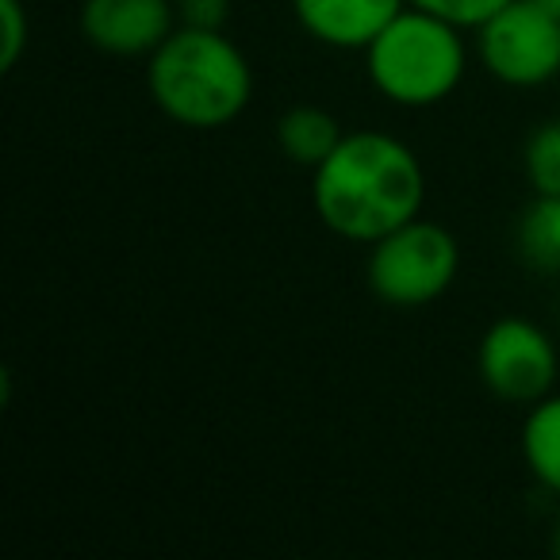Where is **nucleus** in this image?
Wrapping results in <instances>:
<instances>
[{"instance_id":"8","label":"nucleus","mask_w":560,"mask_h":560,"mask_svg":"<svg viewBox=\"0 0 560 560\" xmlns=\"http://www.w3.org/2000/svg\"><path fill=\"white\" fill-rule=\"evenodd\" d=\"M407 9V0H292V16L330 50H361Z\"/></svg>"},{"instance_id":"6","label":"nucleus","mask_w":560,"mask_h":560,"mask_svg":"<svg viewBox=\"0 0 560 560\" xmlns=\"http://www.w3.org/2000/svg\"><path fill=\"white\" fill-rule=\"evenodd\" d=\"M476 376L495 399L514 407H534L552 396L560 381V350L537 323L503 315L480 335Z\"/></svg>"},{"instance_id":"11","label":"nucleus","mask_w":560,"mask_h":560,"mask_svg":"<svg viewBox=\"0 0 560 560\" xmlns=\"http://www.w3.org/2000/svg\"><path fill=\"white\" fill-rule=\"evenodd\" d=\"M514 249L537 272H560V196H534L514 223Z\"/></svg>"},{"instance_id":"4","label":"nucleus","mask_w":560,"mask_h":560,"mask_svg":"<svg viewBox=\"0 0 560 560\" xmlns=\"http://www.w3.org/2000/svg\"><path fill=\"white\" fill-rule=\"evenodd\" d=\"M460 272V242L434 219H411L369 242L365 280L376 300L392 307H427L453 289Z\"/></svg>"},{"instance_id":"3","label":"nucleus","mask_w":560,"mask_h":560,"mask_svg":"<svg viewBox=\"0 0 560 560\" xmlns=\"http://www.w3.org/2000/svg\"><path fill=\"white\" fill-rule=\"evenodd\" d=\"M465 70V27L411 4L365 47L369 81L396 108H434L450 101Z\"/></svg>"},{"instance_id":"14","label":"nucleus","mask_w":560,"mask_h":560,"mask_svg":"<svg viewBox=\"0 0 560 560\" xmlns=\"http://www.w3.org/2000/svg\"><path fill=\"white\" fill-rule=\"evenodd\" d=\"M407 4L430 12V16L450 20V24L465 27V32H476L483 20H491L503 4H511V0H407Z\"/></svg>"},{"instance_id":"1","label":"nucleus","mask_w":560,"mask_h":560,"mask_svg":"<svg viewBox=\"0 0 560 560\" xmlns=\"http://www.w3.org/2000/svg\"><path fill=\"white\" fill-rule=\"evenodd\" d=\"M422 200V162L388 131H346L335 154L312 170L315 215L330 234L361 246L419 219Z\"/></svg>"},{"instance_id":"9","label":"nucleus","mask_w":560,"mask_h":560,"mask_svg":"<svg viewBox=\"0 0 560 560\" xmlns=\"http://www.w3.org/2000/svg\"><path fill=\"white\" fill-rule=\"evenodd\" d=\"M342 124L319 104H296L277 119V147L300 170H319L342 142Z\"/></svg>"},{"instance_id":"16","label":"nucleus","mask_w":560,"mask_h":560,"mask_svg":"<svg viewBox=\"0 0 560 560\" xmlns=\"http://www.w3.org/2000/svg\"><path fill=\"white\" fill-rule=\"evenodd\" d=\"M549 549H552V557L560 560V503H557V511H552V522H549Z\"/></svg>"},{"instance_id":"10","label":"nucleus","mask_w":560,"mask_h":560,"mask_svg":"<svg viewBox=\"0 0 560 560\" xmlns=\"http://www.w3.org/2000/svg\"><path fill=\"white\" fill-rule=\"evenodd\" d=\"M522 460L549 495L560 499V392L526 407L522 419Z\"/></svg>"},{"instance_id":"17","label":"nucleus","mask_w":560,"mask_h":560,"mask_svg":"<svg viewBox=\"0 0 560 560\" xmlns=\"http://www.w3.org/2000/svg\"><path fill=\"white\" fill-rule=\"evenodd\" d=\"M537 4H541L545 12H552V16L560 20V0H537Z\"/></svg>"},{"instance_id":"2","label":"nucleus","mask_w":560,"mask_h":560,"mask_svg":"<svg viewBox=\"0 0 560 560\" xmlns=\"http://www.w3.org/2000/svg\"><path fill=\"white\" fill-rule=\"evenodd\" d=\"M147 89L173 124L219 131L249 108L254 70L223 32L177 24V32L147 58Z\"/></svg>"},{"instance_id":"7","label":"nucleus","mask_w":560,"mask_h":560,"mask_svg":"<svg viewBox=\"0 0 560 560\" xmlns=\"http://www.w3.org/2000/svg\"><path fill=\"white\" fill-rule=\"evenodd\" d=\"M81 39L101 55L150 58L177 32L173 0H81Z\"/></svg>"},{"instance_id":"15","label":"nucleus","mask_w":560,"mask_h":560,"mask_svg":"<svg viewBox=\"0 0 560 560\" xmlns=\"http://www.w3.org/2000/svg\"><path fill=\"white\" fill-rule=\"evenodd\" d=\"M177 4V24L203 27V32H223L231 20V0H173Z\"/></svg>"},{"instance_id":"13","label":"nucleus","mask_w":560,"mask_h":560,"mask_svg":"<svg viewBox=\"0 0 560 560\" xmlns=\"http://www.w3.org/2000/svg\"><path fill=\"white\" fill-rule=\"evenodd\" d=\"M27 43H32V16L24 0H0V70H16Z\"/></svg>"},{"instance_id":"5","label":"nucleus","mask_w":560,"mask_h":560,"mask_svg":"<svg viewBox=\"0 0 560 560\" xmlns=\"http://www.w3.org/2000/svg\"><path fill=\"white\" fill-rule=\"evenodd\" d=\"M476 58L506 89H541L560 78V20L537 0H511L476 27Z\"/></svg>"},{"instance_id":"12","label":"nucleus","mask_w":560,"mask_h":560,"mask_svg":"<svg viewBox=\"0 0 560 560\" xmlns=\"http://www.w3.org/2000/svg\"><path fill=\"white\" fill-rule=\"evenodd\" d=\"M522 173L534 196H560V119H545L522 147Z\"/></svg>"}]
</instances>
